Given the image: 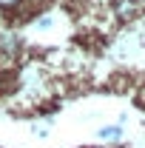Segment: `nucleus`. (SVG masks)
I'll return each instance as SVG.
<instances>
[{
  "label": "nucleus",
  "instance_id": "f03ea898",
  "mask_svg": "<svg viewBox=\"0 0 145 148\" xmlns=\"http://www.w3.org/2000/svg\"><path fill=\"white\" fill-rule=\"evenodd\" d=\"M0 49L12 51V49H17V40H14V37H3V40H0Z\"/></svg>",
  "mask_w": 145,
  "mask_h": 148
},
{
  "label": "nucleus",
  "instance_id": "7ed1b4c3",
  "mask_svg": "<svg viewBox=\"0 0 145 148\" xmlns=\"http://www.w3.org/2000/svg\"><path fill=\"white\" fill-rule=\"evenodd\" d=\"M17 3H20V0H0V6H3V9H14Z\"/></svg>",
  "mask_w": 145,
  "mask_h": 148
},
{
  "label": "nucleus",
  "instance_id": "f257e3e1",
  "mask_svg": "<svg viewBox=\"0 0 145 148\" xmlns=\"http://www.w3.org/2000/svg\"><path fill=\"white\" fill-rule=\"evenodd\" d=\"M100 137H103V140H120V137H122V128H120V125H111V128H100Z\"/></svg>",
  "mask_w": 145,
  "mask_h": 148
},
{
  "label": "nucleus",
  "instance_id": "20e7f679",
  "mask_svg": "<svg viewBox=\"0 0 145 148\" xmlns=\"http://www.w3.org/2000/svg\"><path fill=\"white\" fill-rule=\"evenodd\" d=\"M37 26H40V29H49V26H51V17H40V20H37Z\"/></svg>",
  "mask_w": 145,
  "mask_h": 148
}]
</instances>
